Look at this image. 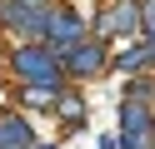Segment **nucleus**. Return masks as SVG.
Wrapping results in <instances>:
<instances>
[{"label":"nucleus","instance_id":"nucleus-8","mask_svg":"<svg viewBox=\"0 0 155 149\" xmlns=\"http://www.w3.org/2000/svg\"><path fill=\"white\" fill-rule=\"evenodd\" d=\"M125 95H130V99H140V104H145V99H150V85H145V79H135V85L125 89Z\"/></svg>","mask_w":155,"mask_h":149},{"label":"nucleus","instance_id":"nucleus-1","mask_svg":"<svg viewBox=\"0 0 155 149\" xmlns=\"http://www.w3.org/2000/svg\"><path fill=\"white\" fill-rule=\"evenodd\" d=\"M15 75L25 79V85H60V55H55L50 45H25L20 55H15Z\"/></svg>","mask_w":155,"mask_h":149},{"label":"nucleus","instance_id":"nucleus-2","mask_svg":"<svg viewBox=\"0 0 155 149\" xmlns=\"http://www.w3.org/2000/svg\"><path fill=\"white\" fill-rule=\"evenodd\" d=\"M140 25H145L140 5H135V0H120V5L100 10V20H95V35H100V40H115V35H130V30H140Z\"/></svg>","mask_w":155,"mask_h":149},{"label":"nucleus","instance_id":"nucleus-9","mask_svg":"<svg viewBox=\"0 0 155 149\" xmlns=\"http://www.w3.org/2000/svg\"><path fill=\"white\" fill-rule=\"evenodd\" d=\"M20 5H30V10H45V0H20Z\"/></svg>","mask_w":155,"mask_h":149},{"label":"nucleus","instance_id":"nucleus-10","mask_svg":"<svg viewBox=\"0 0 155 149\" xmlns=\"http://www.w3.org/2000/svg\"><path fill=\"white\" fill-rule=\"evenodd\" d=\"M35 149H55V144H35Z\"/></svg>","mask_w":155,"mask_h":149},{"label":"nucleus","instance_id":"nucleus-5","mask_svg":"<svg viewBox=\"0 0 155 149\" xmlns=\"http://www.w3.org/2000/svg\"><path fill=\"white\" fill-rule=\"evenodd\" d=\"M0 149H35L30 124H25V119H15V114H5V119H0Z\"/></svg>","mask_w":155,"mask_h":149},{"label":"nucleus","instance_id":"nucleus-6","mask_svg":"<svg viewBox=\"0 0 155 149\" xmlns=\"http://www.w3.org/2000/svg\"><path fill=\"white\" fill-rule=\"evenodd\" d=\"M145 65H155V50H150V45H135V50H125V55H120V70H130V75H135V70H145Z\"/></svg>","mask_w":155,"mask_h":149},{"label":"nucleus","instance_id":"nucleus-7","mask_svg":"<svg viewBox=\"0 0 155 149\" xmlns=\"http://www.w3.org/2000/svg\"><path fill=\"white\" fill-rule=\"evenodd\" d=\"M55 109H60L70 124H80V119H85V99H80V95H60V104H55Z\"/></svg>","mask_w":155,"mask_h":149},{"label":"nucleus","instance_id":"nucleus-3","mask_svg":"<svg viewBox=\"0 0 155 149\" xmlns=\"http://www.w3.org/2000/svg\"><path fill=\"white\" fill-rule=\"evenodd\" d=\"M80 35H85V20L75 15L70 5L50 10V40H45V45H50L55 55H65V50H75V45H80Z\"/></svg>","mask_w":155,"mask_h":149},{"label":"nucleus","instance_id":"nucleus-4","mask_svg":"<svg viewBox=\"0 0 155 149\" xmlns=\"http://www.w3.org/2000/svg\"><path fill=\"white\" fill-rule=\"evenodd\" d=\"M60 60L75 70V75H100V70H105V45H100V40H80V45L65 50Z\"/></svg>","mask_w":155,"mask_h":149}]
</instances>
